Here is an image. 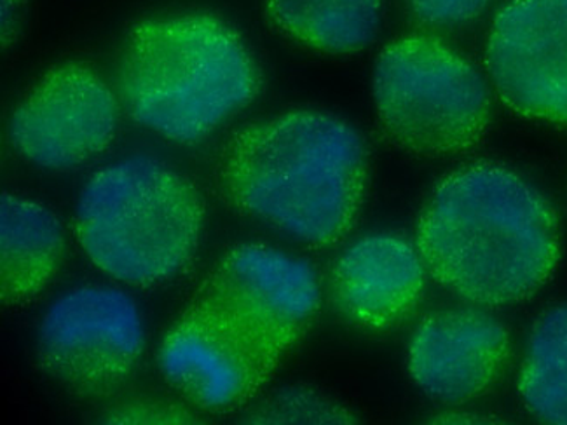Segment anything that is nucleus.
<instances>
[{
    "mask_svg": "<svg viewBox=\"0 0 567 425\" xmlns=\"http://www.w3.org/2000/svg\"><path fill=\"white\" fill-rule=\"evenodd\" d=\"M485 65L497 96L527 120L567 126V0H511L491 27Z\"/></svg>",
    "mask_w": 567,
    "mask_h": 425,
    "instance_id": "1a4fd4ad",
    "label": "nucleus"
},
{
    "mask_svg": "<svg viewBox=\"0 0 567 425\" xmlns=\"http://www.w3.org/2000/svg\"><path fill=\"white\" fill-rule=\"evenodd\" d=\"M512 354L508 328L478 305L426 315L412 333L408 366L427 397L461 405L487 393Z\"/></svg>",
    "mask_w": 567,
    "mask_h": 425,
    "instance_id": "9b49d317",
    "label": "nucleus"
},
{
    "mask_svg": "<svg viewBox=\"0 0 567 425\" xmlns=\"http://www.w3.org/2000/svg\"><path fill=\"white\" fill-rule=\"evenodd\" d=\"M247 424H357L351 410L308 387H284L245 410Z\"/></svg>",
    "mask_w": 567,
    "mask_h": 425,
    "instance_id": "dca6fc26",
    "label": "nucleus"
},
{
    "mask_svg": "<svg viewBox=\"0 0 567 425\" xmlns=\"http://www.w3.org/2000/svg\"><path fill=\"white\" fill-rule=\"evenodd\" d=\"M412 17L427 27L453 29L477 20L491 0H405Z\"/></svg>",
    "mask_w": 567,
    "mask_h": 425,
    "instance_id": "a211bd4d",
    "label": "nucleus"
},
{
    "mask_svg": "<svg viewBox=\"0 0 567 425\" xmlns=\"http://www.w3.org/2000/svg\"><path fill=\"white\" fill-rule=\"evenodd\" d=\"M65 258L62 221L51 209L4 193L0 197V300L29 305L50 287Z\"/></svg>",
    "mask_w": 567,
    "mask_h": 425,
    "instance_id": "ddd939ff",
    "label": "nucleus"
},
{
    "mask_svg": "<svg viewBox=\"0 0 567 425\" xmlns=\"http://www.w3.org/2000/svg\"><path fill=\"white\" fill-rule=\"evenodd\" d=\"M417 250L440 287L472 305H515L538 293L560 260V226L550 200L499 164L444 176L415 230Z\"/></svg>",
    "mask_w": 567,
    "mask_h": 425,
    "instance_id": "f03ea898",
    "label": "nucleus"
},
{
    "mask_svg": "<svg viewBox=\"0 0 567 425\" xmlns=\"http://www.w3.org/2000/svg\"><path fill=\"white\" fill-rule=\"evenodd\" d=\"M115 87L135 123L175 144L194 145L257 99L262 75L229 23L208 13H178L130 29Z\"/></svg>",
    "mask_w": 567,
    "mask_h": 425,
    "instance_id": "7ed1b4c3",
    "label": "nucleus"
},
{
    "mask_svg": "<svg viewBox=\"0 0 567 425\" xmlns=\"http://www.w3.org/2000/svg\"><path fill=\"white\" fill-rule=\"evenodd\" d=\"M369 148L351 124L293 111L243 126L215 164L220 199L285 238L327 248L353 230L369 185Z\"/></svg>",
    "mask_w": 567,
    "mask_h": 425,
    "instance_id": "f257e3e1",
    "label": "nucleus"
},
{
    "mask_svg": "<svg viewBox=\"0 0 567 425\" xmlns=\"http://www.w3.org/2000/svg\"><path fill=\"white\" fill-rule=\"evenodd\" d=\"M266 11L288 39L327 54L365 50L383 25V0H266Z\"/></svg>",
    "mask_w": 567,
    "mask_h": 425,
    "instance_id": "4468645a",
    "label": "nucleus"
},
{
    "mask_svg": "<svg viewBox=\"0 0 567 425\" xmlns=\"http://www.w3.org/2000/svg\"><path fill=\"white\" fill-rule=\"evenodd\" d=\"M190 302L223 315L280 366L317 321L320 279L305 258L241 242L224 251Z\"/></svg>",
    "mask_w": 567,
    "mask_h": 425,
    "instance_id": "423d86ee",
    "label": "nucleus"
},
{
    "mask_svg": "<svg viewBox=\"0 0 567 425\" xmlns=\"http://www.w3.org/2000/svg\"><path fill=\"white\" fill-rule=\"evenodd\" d=\"M518 394L533 417L567 425V303L545 312L530 330Z\"/></svg>",
    "mask_w": 567,
    "mask_h": 425,
    "instance_id": "2eb2a0df",
    "label": "nucleus"
},
{
    "mask_svg": "<svg viewBox=\"0 0 567 425\" xmlns=\"http://www.w3.org/2000/svg\"><path fill=\"white\" fill-rule=\"evenodd\" d=\"M120 96L90 66L62 63L48 70L9 117L8 136L23 159L69 172L111 147Z\"/></svg>",
    "mask_w": 567,
    "mask_h": 425,
    "instance_id": "6e6552de",
    "label": "nucleus"
},
{
    "mask_svg": "<svg viewBox=\"0 0 567 425\" xmlns=\"http://www.w3.org/2000/svg\"><path fill=\"white\" fill-rule=\"evenodd\" d=\"M145 348L141 311L117 288H75L51 303L38 332V357L66 393L105 397L141 363Z\"/></svg>",
    "mask_w": 567,
    "mask_h": 425,
    "instance_id": "0eeeda50",
    "label": "nucleus"
},
{
    "mask_svg": "<svg viewBox=\"0 0 567 425\" xmlns=\"http://www.w3.org/2000/svg\"><path fill=\"white\" fill-rule=\"evenodd\" d=\"M100 424H203L198 410L187 408L181 403L154 397L124 400L103 410Z\"/></svg>",
    "mask_w": 567,
    "mask_h": 425,
    "instance_id": "f3484780",
    "label": "nucleus"
},
{
    "mask_svg": "<svg viewBox=\"0 0 567 425\" xmlns=\"http://www.w3.org/2000/svg\"><path fill=\"white\" fill-rule=\"evenodd\" d=\"M372 96L386 138L420 156L475 147L493 112L481 70L430 35H405L379 53Z\"/></svg>",
    "mask_w": 567,
    "mask_h": 425,
    "instance_id": "39448f33",
    "label": "nucleus"
},
{
    "mask_svg": "<svg viewBox=\"0 0 567 425\" xmlns=\"http://www.w3.org/2000/svg\"><path fill=\"white\" fill-rule=\"evenodd\" d=\"M420 250L393 234H370L333 262L329 294L333 311L350 326L383 333L411 318L426 291Z\"/></svg>",
    "mask_w": 567,
    "mask_h": 425,
    "instance_id": "f8f14e48",
    "label": "nucleus"
},
{
    "mask_svg": "<svg viewBox=\"0 0 567 425\" xmlns=\"http://www.w3.org/2000/svg\"><path fill=\"white\" fill-rule=\"evenodd\" d=\"M157 366L187 405L212 415L250 405L278 369L223 315L194 302L161 340Z\"/></svg>",
    "mask_w": 567,
    "mask_h": 425,
    "instance_id": "9d476101",
    "label": "nucleus"
},
{
    "mask_svg": "<svg viewBox=\"0 0 567 425\" xmlns=\"http://www.w3.org/2000/svg\"><path fill=\"white\" fill-rule=\"evenodd\" d=\"M205 220V199L190 178L136 156L91 176L75 206L74 232L102 272L154 288L190 269Z\"/></svg>",
    "mask_w": 567,
    "mask_h": 425,
    "instance_id": "20e7f679",
    "label": "nucleus"
},
{
    "mask_svg": "<svg viewBox=\"0 0 567 425\" xmlns=\"http://www.w3.org/2000/svg\"><path fill=\"white\" fill-rule=\"evenodd\" d=\"M2 45L14 44L20 33L21 20H23V0H2Z\"/></svg>",
    "mask_w": 567,
    "mask_h": 425,
    "instance_id": "6ab92c4d",
    "label": "nucleus"
}]
</instances>
